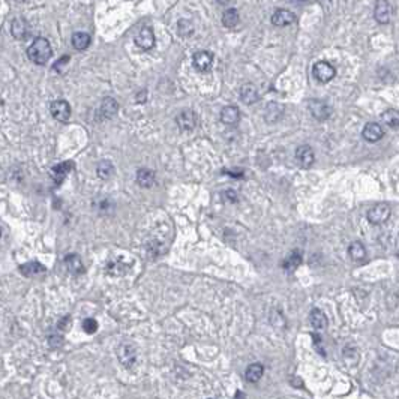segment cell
I'll return each mask as SVG.
<instances>
[{
    "mask_svg": "<svg viewBox=\"0 0 399 399\" xmlns=\"http://www.w3.org/2000/svg\"><path fill=\"white\" fill-rule=\"evenodd\" d=\"M240 119V111L237 107L234 105H228V107H224L222 111H221V120L225 123V125H236Z\"/></svg>",
    "mask_w": 399,
    "mask_h": 399,
    "instance_id": "16",
    "label": "cell"
},
{
    "mask_svg": "<svg viewBox=\"0 0 399 399\" xmlns=\"http://www.w3.org/2000/svg\"><path fill=\"white\" fill-rule=\"evenodd\" d=\"M72 170H74V162H71V161H66V162H62V164L54 165L53 170H51V176H53L56 185H60V183L65 180V177H66Z\"/></svg>",
    "mask_w": 399,
    "mask_h": 399,
    "instance_id": "11",
    "label": "cell"
},
{
    "mask_svg": "<svg viewBox=\"0 0 399 399\" xmlns=\"http://www.w3.org/2000/svg\"><path fill=\"white\" fill-rule=\"evenodd\" d=\"M192 63L195 66V69L200 72H207L210 71L212 65H213V56L209 51H198L194 54L192 57Z\"/></svg>",
    "mask_w": 399,
    "mask_h": 399,
    "instance_id": "10",
    "label": "cell"
},
{
    "mask_svg": "<svg viewBox=\"0 0 399 399\" xmlns=\"http://www.w3.org/2000/svg\"><path fill=\"white\" fill-rule=\"evenodd\" d=\"M83 330H84L86 333H89V335L95 333V332L98 330V323H96V320H93V318H86V320L83 321Z\"/></svg>",
    "mask_w": 399,
    "mask_h": 399,
    "instance_id": "31",
    "label": "cell"
},
{
    "mask_svg": "<svg viewBox=\"0 0 399 399\" xmlns=\"http://www.w3.org/2000/svg\"><path fill=\"white\" fill-rule=\"evenodd\" d=\"M137 183L143 188H150L155 183V173L149 168H141L137 171Z\"/></svg>",
    "mask_w": 399,
    "mask_h": 399,
    "instance_id": "18",
    "label": "cell"
},
{
    "mask_svg": "<svg viewBox=\"0 0 399 399\" xmlns=\"http://www.w3.org/2000/svg\"><path fill=\"white\" fill-rule=\"evenodd\" d=\"M240 98H242V101H243L245 104H254V102H257V101L260 99L257 87H255L254 84H251V83H248V84H245V86L242 87V90H240Z\"/></svg>",
    "mask_w": 399,
    "mask_h": 399,
    "instance_id": "19",
    "label": "cell"
},
{
    "mask_svg": "<svg viewBox=\"0 0 399 399\" xmlns=\"http://www.w3.org/2000/svg\"><path fill=\"white\" fill-rule=\"evenodd\" d=\"M381 119H383V122H384L387 126H390V128H399V111L398 110H393V108H390V110H386V111L381 114Z\"/></svg>",
    "mask_w": 399,
    "mask_h": 399,
    "instance_id": "28",
    "label": "cell"
},
{
    "mask_svg": "<svg viewBox=\"0 0 399 399\" xmlns=\"http://www.w3.org/2000/svg\"><path fill=\"white\" fill-rule=\"evenodd\" d=\"M135 44L141 50H150L155 47V35L150 27H143L135 36Z\"/></svg>",
    "mask_w": 399,
    "mask_h": 399,
    "instance_id": "5",
    "label": "cell"
},
{
    "mask_svg": "<svg viewBox=\"0 0 399 399\" xmlns=\"http://www.w3.org/2000/svg\"><path fill=\"white\" fill-rule=\"evenodd\" d=\"M392 5L389 2H384V0H380L377 2V6H375V20L381 24H386L390 21V17H392Z\"/></svg>",
    "mask_w": 399,
    "mask_h": 399,
    "instance_id": "13",
    "label": "cell"
},
{
    "mask_svg": "<svg viewBox=\"0 0 399 399\" xmlns=\"http://www.w3.org/2000/svg\"><path fill=\"white\" fill-rule=\"evenodd\" d=\"M96 173H98L101 179L107 180V179H110L114 174V167H113V164L110 161H102V162L98 164Z\"/></svg>",
    "mask_w": 399,
    "mask_h": 399,
    "instance_id": "30",
    "label": "cell"
},
{
    "mask_svg": "<svg viewBox=\"0 0 399 399\" xmlns=\"http://www.w3.org/2000/svg\"><path fill=\"white\" fill-rule=\"evenodd\" d=\"M197 114L192 110H183L177 116V125L182 131H192L197 126Z\"/></svg>",
    "mask_w": 399,
    "mask_h": 399,
    "instance_id": "7",
    "label": "cell"
},
{
    "mask_svg": "<svg viewBox=\"0 0 399 399\" xmlns=\"http://www.w3.org/2000/svg\"><path fill=\"white\" fill-rule=\"evenodd\" d=\"M309 320H311V324L314 326V329H317V330H321V329L327 327V317L320 309H312L311 315H309Z\"/></svg>",
    "mask_w": 399,
    "mask_h": 399,
    "instance_id": "21",
    "label": "cell"
},
{
    "mask_svg": "<svg viewBox=\"0 0 399 399\" xmlns=\"http://www.w3.org/2000/svg\"><path fill=\"white\" fill-rule=\"evenodd\" d=\"M90 35H87V33H84V32H77V33H74L72 35V45H74V48L75 50H78V51H83V50H86L89 45H90Z\"/></svg>",
    "mask_w": 399,
    "mask_h": 399,
    "instance_id": "22",
    "label": "cell"
},
{
    "mask_svg": "<svg viewBox=\"0 0 399 399\" xmlns=\"http://www.w3.org/2000/svg\"><path fill=\"white\" fill-rule=\"evenodd\" d=\"M192 24L189 23V21H186V20H182L180 23H179V32H180V35H183V36H189L191 33H192Z\"/></svg>",
    "mask_w": 399,
    "mask_h": 399,
    "instance_id": "32",
    "label": "cell"
},
{
    "mask_svg": "<svg viewBox=\"0 0 399 399\" xmlns=\"http://www.w3.org/2000/svg\"><path fill=\"white\" fill-rule=\"evenodd\" d=\"M65 264L68 267V270L74 275H80L84 272V267H83V263H81V258L77 255V254H71L65 258Z\"/></svg>",
    "mask_w": 399,
    "mask_h": 399,
    "instance_id": "20",
    "label": "cell"
},
{
    "mask_svg": "<svg viewBox=\"0 0 399 399\" xmlns=\"http://www.w3.org/2000/svg\"><path fill=\"white\" fill-rule=\"evenodd\" d=\"M300 263H302V254H300L297 249H294L287 258H285V261H284V269L285 270H288V272H293L297 266H299Z\"/></svg>",
    "mask_w": 399,
    "mask_h": 399,
    "instance_id": "27",
    "label": "cell"
},
{
    "mask_svg": "<svg viewBox=\"0 0 399 399\" xmlns=\"http://www.w3.org/2000/svg\"><path fill=\"white\" fill-rule=\"evenodd\" d=\"M296 161H297V164H299L300 167H303V168H309L314 164L315 155H314V150L311 149V146L303 144V146L297 147V150H296Z\"/></svg>",
    "mask_w": 399,
    "mask_h": 399,
    "instance_id": "8",
    "label": "cell"
},
{
    "mask_svg": "<svg viewBox=\"0 0 399 399\" xmlns=\"http://www.w3.org/2000/svg\"><path fill=\"white\" fill-rule=\"evenodd\" d=\"M117 110H119V104L113 99V98H107V99H104L102 105H101V113H102V116L107 117V119H110L111 116H114V114L117 113Z\"/></svg>",
    "mask_w": 399,
    "mask_h": 399,
    "instance_id": "26",
    "label": "cell"
},
{
    "mask_svg": "<svg viewBox=\"0 0 399 399\" xmlns=\"http://www.w3.org/2000/svg\"><path fill=\"white\" fill-rule=\"evenodd\" d=\"M294 21H296V15L291 11H287V9H278L272 15V23L275 26H279V27L288 26V24H291Z\"/></svg>",
    "mask_w": 399,
    "mask_h": 399,
    "instance_id": "14",
    "label": "cell"
},
{
    "mask_svg": "<svg viewBox=\"0 0 399 399\" xmlns=\"http://www.w3.org/2000/svg\"><path fill=\"white\" fill-rule=\"evenodd\" d=\"M350 257L356 261H362L366 257V248L362 242H353L348 248Z\"/></svg>",
    "mask_w": 399,
    "mask_h": 399,
    "instance_id": "24",
    "label": "cell"
},
{
    "mask_svg": "<svg viewBox=\"0 0 399 399\" xmlns=\"http://www.w3.org/2000/svg\"><path fill=\"white\" fill-rule=\"evenodd\" d=\"M284 113V107L281 104H276V102H270L267 105V111H266V117H269L267 120L269 122H273V120H278L281 117V114Z\"/></svg>",
    "mask_w": 399,
    "mask_h": 399,
    "instance_id": "29",
    "label": "cell"
},
{
    "mask_svg": "<svg viewBox=\"0 0 399 399\" xmlns=\"http://www.w3.org/2000/svg\"><path fill=\"white\" fill-rule=\"evenodd\" d=\"M312 72H314V77L318 81H321V83H329L335 77V74H336L335 68L329 62H317L314 65Z\"/></svg>",
    "mask_w": 399,
    "mask_h": 399,
    "instance_id": "3",
    "label": "cell"
},
{
    "mask_svg": "<svg viewBox=\"0 0 399 399\" xmlns=\"http://www.w3.org/2000/svg\"><path fill=\"white\" fill-rule=\"evenodd\" d=\"M240 17H239V11L236 8H230L222 14V24L225 27H234L239 23Z\"/></svg>",
    "mask_w": 399,
    "mask_h": 399,
    "instance_id": "25",
    "label": "cell"
},
{
    "mask_svg": "<svg viewBox=\"0 0 399 399\" xmlns=\"http://www.w3.org/2000/svg\"><path fill=\"white\" fill-rule=\"evenodd\" d=\"M263 374H264V368H263V365H260V363H252V365H249V366L246 368V371H245V378H246V381H249V383H257V381L261 380Z\"/></svg>",
    "mask_w": 399,
    "mask_h": 399,
    "instance_id": "17",
    "label": "cell"
},
{
    "mask_svg": "<svg viewBox=\"0 0 399 399\" xmlns=\"http://www.w3.org/2000/svg\"><path fill=\"white\" fill-rule=\"evenodd\" d=\"M20 270L26 276H35V275H38L41 272H45L47 269L41 263H38V261H29V263L20 266Z\"/></svg>",
    "mask_w": 399,
    "mask_h": 399,
    "instance_id": "23",
    "label": "cell"
},
{
    "mask_svg": "<svg viewBox=\"0 0 399 399\" xmlns=\"http://www.w3.org/2000/svg\"><path fill=\"white\" fill-rule=\"evenodd\" d=\"M362 134H363V138H365L366 141H369V143H375V141H378V140H381V138L384 137V129H383V126H381L380 123H377V122H369V123L365 125Z\"/></svg>",
    "mask_w": 399,
    "mask_h": 399,
    "instance_id": "6",
    "label": "cell"
},
{
    "mask_svg": "<svg viewBox=\"0 0 399 399\" xmlns=\"http://www.w3.org/2000/svg\"><path fill=\"white\" fill-rule=\"evenodd\" d=\"M390 213H392V209L387 203H378L369 209L368 221L374 225H380V224H384L390 218Z\"/></svg>",
    "mask_w": 399,
    "mask_h": 399,
    "instance_id": "2",
    "label": "cell"
},
{
    "mask_svg": "<svg viewBox=\"0 0 399 399\" xmlns=\"http://www.w3.org/2000/svg\"><path fill=\"white\" fill-rule=\"evenodd\" d=\"M11 33H12L14 38L24 41L29 36V33H30L29 23L24 18H14L11 21Z\"/></svg>",
    "mask_w": 399,
    "mask_h": 399,
    "instance_id": "9",
    "label": "cell"
},
{
    "mask_svg": "<svg viewBox=\"0 0 399 399\" xmlns=\"http://www.w3.org/2000/svg\"><path fill=\"white\" fill-rule=\"evenodd\" d=\"M119 359H120V362L125 365V366H132L134 363H135V359H137V353H135V350H134V347L132 345H129V344H123V345H120V348H119Z\"/></svg>",
    "mask_w": 399,
    "mask_h": 399,
    "instance_id": "15",
    "label": "cell"
},
{
    "mask_svg": "<svg viewBox=\"0 0 399 399\" xmlns=\"http://www.w3.org/2000/svg\"><path fill=\"white\" fill-rule=\"evenodd\" d=\"M309 110H311L312 116H314L315 119H318V120H326V119H329L330 114H332L330 107H329L326 102H323V101H311V104H309Z\"/></svg>",
    "mask_w": 399,
    "mask_h": 399,
    "instance_id": "12",
    "label": "cell"
},
{
    "mask_svg": "<svg viewBox=\"0 0 399 399\" xmlns=\"http://www.w3.org/2000/svg\"><path fill=\"white\" fill-rule=\"evenodd\" d=\"M27 56H29V59L33 63H36V65H45L51 59V56H53V48H51L48 39H45V38H36L32 42V45L29 47Z\"/></svg>",
    "mask_w": 399,
    "mask_h": 399,
    "instance_id": "1",
    "label": "cell"
},
{
    "mask_svg": "<svg viewBox=\"0 0 399 399\" xmlns=\"http://www.w3.org/2000/svg\"><path fill=\"white\" fill-rule=\"evenodd\" d=\"M50 111H51V116L59 122H66L71 117V105L65 99L54 101L50 105Z\"/></svg>",
    "mask_w": 399,
    "mask_h": 399,
    "instance_id": "4",
    "label": "cell"
},
{
    "mask_svg": "<svg viewBox=\"0 0 399 399\" xmlns=\"http://www.w3.org/2000/svg\"><path fill=\"white\" fill-rule=\"evenodd\" d=\"M68 63H69V57H68V56H63L59 62L54 63V71H56V72H62L63 66H66Z\"/></svg>",
    "mask_w": 399,
    "mask_h": 399,
    "instance_id": "33",
    "label": "cell"
}]
</instances>
